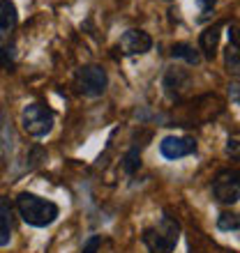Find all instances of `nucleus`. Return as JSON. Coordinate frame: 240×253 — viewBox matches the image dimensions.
Here are the masks:
<instances>
[{
	"instance_id": "423d86ee",
	"label": "nucleus",
	"mask_w": 240,
	"mask_h": 253,
	"mask_svg": "<svg viewBox=\"0 0 240 253\" xmlns=\"http://www.w3.org/2000/svg\"><path fill=\"white\" fill-rule=\"evenodd\" d=\"M118 48L122 55H143L153 48V37H150L146 30L132 28V30H127V33L120 37Z\"/></svg>"
},
{
	"instance_id": "9b49d317",
	"label": "nucleus",
	"mask_w": 240,
	"mask_h": 253,
	"mask_svg": "<svg viewBox=\"0 0 240 253\" xmlns=\"http://www.w3.org/2000/svg\"><path fill=\"white\" fill-rule=\"evenodd\" d=\"M171 55H174V58H180V60H185L187 65H199V62H201L199 48H194L192 44H185V42L174 44V48H171Z\"/></svg>"
},
{
	"instance_id": "dca6fc26",
	"label": "nucleus",
	"mask_w": 240,
	"mask_h": 253,
	"mask_svg": "<svg viewBox=\"0 0 240 253\" xmlns=\"http://www.w3.org/2000/svg\"><path fill=\"white\" fill-rule=\"evenodd\" d=\"M227 154L231 159L240 161V140L238 138H229L227 140Z\"/></svg>"
},
{
	"instance_id": "4468645a",
	"label": "nucleus",
	"mask_w": 240,
	"mask_h": 253,
	"mask_svg": "<svg viewBox=\"0 0 240 253\" xmlns=\"http://www.w3.org/2000/svg\"><path fill=\"white\" fill-rule=\"evenodd\" d=\"M217 228L220 230H238L240 228V216L238 214H231V212H224V214H220V219H217Z\"/></svg>"
},
{
	"instance_id": "6e6552de",
	"label": "nucleus",
	"mask_w": 240,
	"mask_h": 253,
	"mask_svg": "<svg viewBox=\"0 0 240 253\" xmlns=\"http://www.w3.org/2000/svg\"><path fill=\"white\" fill-rule=\"evenodd\" d=\"M220 37H222V23H215V26L206 28L199 37V51L203 53V58L213 60L215 58V51L220 46Z\"/></svg>"
},
{
	"instance_id": "a211bd4d",
	"label": "nucleus",
	"mask_w": 240,
	"mask_h": 253,
	"mask_svg": "<svg viewBox=\"0 0 240 253\" xmlns=\"http://www.w3.org/2000/svg\"><path fill=\"white\" fill-rule=\"evenodd\" d=\"M229 44L240 48V26H231L229 28Z\"/></svg>"
},
{
	"instance_id": "f8f14e48",
	"label": "nucleus",
	"mask_w": 240,
	"mask_h": 253,
	"mask_svg": "<svg viewBox=\"0 0 240 253\" xmlns=\"http://www.w3.org/2000/svg\"><path fill=\"white\" fill-rule=\"evenodd\" d=\"M224 65H227V72L231 76H238L240 79V48L229 44L227 51H224Z\"/></svg>"
},
{
	"instance_id": "20e7f679",
	"label": "nucleus",
	"mask_w": 240,
	"mask_h": 253,
	"mask_svg": "<svg viewBox=\"0 0 240 253\" xmlns=\"http://www.w3.org/2000/svg\"><path fill=\"white\" fill-rule=\"evenodd\" d=\"M74 85H76V90H79L81 94H86V97H100V94L107 92L109 76L100 65H86L76 72Z\"/></svg>"
},
{
	"instance_id": "ddd939ff",
	"label": "nucleus",
	"mask_w": 240,
	"mask_h": 253,
	"mask_svg": "<svg viewBox=\"0 0 240 253\" xmlns=\"http://www.w3.org/2000/svg\"><path fill=\"white\" fill-rule=\"evenodd\" d=\"M122 168H125L127 175H134L141 168V150L139 147H132V150L122 157Z\"/></svg>"
},
{
	"instance_id": "f257e3e1",
	"label": "nucleus",
	"mask_w": 240,
	"mask_h": 253,
	"mask_svg": "<svg viewBox=\"0 0 240 253\" xmlns=\"http://www.w3.org/2000/svg\"><path fill=\"white\" fill-rule=\"evenodd\" d=\"M16 210H19L21 219L33 228L51 226L60 214L58 205H56L54 200L40 198L35 193H21L19 198H16Z\"/></svg>"
},
{
	"instance_id": "7ed1b4c3",
	"label": "nucleus",
	"mask_w": 240,
	"mask_h": 253,
	"mask_svg": "<svg viewBox=\"0 0 240 253\" xmlns=\"http://www.w3.org/2000/svg\"><path fill=\"white\" fill-rule=\"evenodd\" d=\"M54 120H56L54 111L47 108L44 104H40V101L28 104V106L23 108V113H21V125H23V129H26L30 136H35V138H42V136L51 133Z\"/></svg>"
},
{
	"instance_id": "9d476101",
	"label": "nucleus",
	"mask_w": 240,
	"mask_h": 253,
	"mask_svg": "<svg viewBox=\"0 0 240 253\" xmlns=\"http://www.w3.org/2000/svg\"><path fill=\"white\" fill-rule=\"evenodd\" d=\"M12 228H14L12 205H9V200L0 198V247H7V244H9V240H12Z\"/></svg>"
},
{
	"instance_id": "6ab92c4d",
	"label": "nucleus",
	"mask_w": 240,
	"mask_h": 253,
	"mask_svg": "<svg viewBox=\"0 0 240 253\" xmlns=\"http://www.w3.org/2000/svg\"><path fill=\"white\" fill-rule=\"evenodd\" d=\"M229 97H231V101H236L240 106V85H231L229 87Z\"/></svg>"
},
{
	"instance_id": "f03ea898",
	"label": "nucleus",
	"mask_w": 240,
	"mask_h": 253,
	"mask_svg": "<svg viewBox=\"0 0 240 253\" xmlns=\"http://www.w3.org/2000/svg\"><path fill=\"white\" fill-rule=\"evenodd\" d=\"M141 240H143V244H146V249L150 253H174L176 244L180 240L178 221H174L169 214H164L155 228H146L143 230Z\"/></svg>"
},
{
	"instance_id": "0eeeda50",
	"label": "nucleus",
	"mask_w": 240,
	"mask_h": 253,
	"mask_svg": "<svg viewBox=\"0 0 240 253\" xmlns=\"http://www.w3.org/2000/svg\"><path fill=\"white\" fill-rule=\"evenodd\" d=\"M160 152L164 159H182V157L196 152V140L192 136H167L160 143Z\"/></svg>"
},
{
	"instance_id": "1a4fd4ad",
	"label": "nucleus",
	"mask_w": 240,
	"mask_h": 253,
	"mask_svg": "<svg viewBox=\"0 0 240 253\" xmlns=\"http://www.w3.org/2000/svg\"><path fill=\"white\" fill-rule=\"evenodd\" d=\"M16 23H19L16 7L9 0H0V42L9 37V33L16 28Z\"/></svg>"
},
{
	"instance_id": "f3484780",
	"label": "nucleus",
	"mask_w": 240,
	"mask_h": 253,
	"mask_svg": "<svg viewBox=\"0 0 240 253\" xmlns=\"http://www.w3.org/2000/svg\"><path fill=\"white\" fill-rule=\"evenodd\" d=\"M100 247H102V237H100V235H93V237L83 244V251H81V253H97V249H100Z\"/></svg>"
},
{
	"instance_id": "39448f33",
	"label": "nucleus",
	"mask_w": 240,
	"mask_h": 253,
	"mask_svg": "<svg viewBox=\"0 0 240 253\" xmlns=\"http://www.w3.org/2000/svg\"><path fill=\"white\" fill-rule=\"evenodd\" d=\"M213 196L224 205H234L240 200V170L227 168L220 170L213 180Z\"/></svg>"
},
{
	"instance_id": "2eb2a0df",
	"label": "nucleus",
	"mask_w": 240,
	"mask_h": 253,
	"mask_svg": "<svg viewBox=\"0 0 240 253\" xmlns=\"http://www.w3.org/2000/svg\"><path fill=\"white\" fill-rule=\"evenodd\" d=\"M196 2H199V9H201L199 21L210 19V14H213V7H215V2H217V0H196Z\"/></svg>"
}]
</instances>
